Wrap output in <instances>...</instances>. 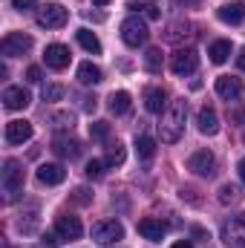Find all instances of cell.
<instances>
[{
    "instance_id": "obj_1",
    "label": "cell",
    "mask_w": 245,
    "mask_h": 248,
    "mask_svg": "<svg viewBox=\"0 0 245 248\" xmlns=\"http://www.w3.org/2000/svg\"><path fill=\"white\" fill-rule=\"evenodd\" d=\"M184 122H187V101L184 98H176L170 101V107L162 113V122H159V136L165 144H173L179 141L184 133Z\"/></svg>"
},
{
    "instance_id": "obj_2",
    "label": "cell",
    "mask_w": 245,
    "mask_h": 248,
    "mask_svg": "<svg viewBox=\"0 0 245 248\" xmlns=\"http://www.w3.org/2000/svg\"><path fill=\"white\" fill-rule=\"evenodd\" d=\"M0 185H3V193H6V202H15L17 199V193L23 190V165L17 159H6Z\"/></svg>"
},
{
    "instance_id": "obj_3",
    "label": "cell",
    "mask_w": 245,
    "mask_h": 248,
    "mask_svg": "<svg viewBox=\"0 0 245 248\" xmlns=\"http://www.w3.org/2000/svg\"><path fill=\"white\" fill-rule=\"evenodd\" d=\"M147 23L138 17V15H130V17H124L122 20V41L127 46H133V49H138L144 41H147Z\"/></svg>"
},
{
    "instance_id": "obj_4",
    "label": "cell",
    "mask_w": 245,
    "mask_h": 248,
    "mask_svg": "<svg viewBox=\"0 0 245 248\" xmlns=\"http://www.w3.org/2000/svg\"><path fill=\"white\" fill-rule=\"evenodd\" d=\"M124 240V225L119 219H101L92 225V243L98 246H113V243H122Z\"/></svg>"
},
{
    "instance_id": "obj_5",
    "label": "cell",
    "mask_w": 245,
    "mask_h": 248,
    "mask_svg": "<svg viewBox=\"0 0 245 248\" xmlns=\"http://www.w3.org/2000/svg\"><path fill=\"white\" fill-rule=\"evenodd\" d=\"M222 243L231 248H245V214H237L222 222Z\"/></svg>"
},
{
    "instance_id": "obj_6",
    "label": "cell",
    "mask_w": 245,
    "mask_h": 248,
    "mask_svg": "<svg viewBox=\"0 0 245 248\" xmlns=\"http://www.w3.org/2000/svg\"><path fill=\"white\" fill-rule=\"evenodd\" d=\"M29 49H32V38L23 35V32H9V35L0 41V52H3L6 58H20V55H26Z\"/></svg>"
},
{
    "instance_id": "obj_7",
    "label": "cell",
    "mask_w": 245,
    "mask_h": 248,
    "mask_svg": "<svg viewBox=\"0 0 245 248\" xmlns=\"http://www.w3.org/2000/svg\"><path fill=\"white\" fill-rule=\"evenodd\" d=\"M66 20H69V15L58 3H49L38 12V26H44V29H61V26H66Z\"/></svg>"
},
{
    "instance_id": "obj_8",
    "label": "cell",
    "mask_w": 245,
    "mask_h": 248,
    "mask_svg": "<svg viewBox=\"0 0 245 248\" xmlns=\"http://www.w3.org/2000/svg\"><path fill=\"white\" fill-rule=\"evenodd\" d=\"M187 168H190L196 176H205V179H211V176L216 173V156H214L211 150H196V153L190 156Z\"/></svg>"
},
{
    "instance_id": "obj_9",
    "label": "cell",
    "mask_w": 245,
    "mask_h": 248,
    "mask_svg": "<svg viewBox=\"0 0 245 248\" xmlns=\"http://www.w3.org/2000/svg\"><path fill=\"white\" fill-rule=\"evenodd\" d=\"M196 66H199V55H196V49H179L173 58H170V69H173V75H193L196 72Z\"/></svg>"
},
{
    "instance_id": "obj_10",
    "label": "cell",
    "mask_w": 245,
    "mask_h": 248,
    "mask_svg": "<svg viewBox=\"0 0 245 248\" xmlns=\"http://www.w3.org/2000/svg\"><path fill=\"white\" fill-rule=\"evenodd\" d=\"M55 234L61 237L63 243L69 240H81V234H84V225H81V219L78 217H72V214H61L58 219H55Z\"/></svg>"
},
{
    "instance_id": "obj_11",
    "label": "cell",
    "mask_w": 245,
    "mask_h": 248,
    "mask_svg": "<svg viewBox=\"0 0 245 248\" xmlns=\"http://www.w3.org/2000/svg\"><path fill=\"white\" fill-rule=\"evenodd\" d=\"M216 95L225 98L228 104H231V101H240V98H243V81L234 78V75H219V78H216Z\"/></svg>"
},
{
    "instance_id": "obj_12",
    "label": "cell",
    "mask_w": 245,
    "mask_h": 248,
    "mask_svg": "<svg viewBox=\"0 0 245 248\" xmlns=\"http://www.w3.org/2000/svg\"><path fill=\"white\" fill-rule=\"evenodd\" d=\"M69 49L63 46V44H49L46 49H44V63L49 66V69H66L69 66Z\"/></svg>"
},
{
    "instance_id": "obj_13",
    "label": "cell",
    "mask_w": 245,
    "mask_h": 248,
    "mask_svg": "<svg viewBox=\"0 0 245 248\" xmlns=\"http://www.w3.org/2000/svg\"><path fill=\"white\" fill-rule=\"evenodd\" d=\"M138 234H141L144 240H150V243H162L165 234H168V225H165L162 219L144 217V219H138Z\"/></svg>"
},
{
    "instance_id": "obj_14",
    "label": "cell",
    "mask_w": 245,
    "mask_h": 248,
    "mask_svg": "<svg viewBox=\"0 0 245 248\" xmlns=\"http://www.w3.org/2000/svg\"><path fill=\"white\" fill-rule=\"evenodd\" d=\"M32 124L23 122V119H15V122L6 124V141L9 144H23V141H29L32 139Z\"/></svg>"
},
{
    "instance_id": "obj_15",
    "label": "cell",
    "mask_w": 245,
    "mask_h": 248,
    "mask_svg": "<svg viewBox=\"0 0 245 248\" xmlns=\"http://www.w3.org/2000/svg\"><path fill=\"white\" fill-rule=\"evenodd\" d=\"M3 104H6V110H26L32 104V98L23 87H6L3 90Z\"/></svg>"
},
{
    "instance_id": "obj_16",
    "label": "cell",
    "mask_w": 245,
    "mask_h": 248,
    "mask_svg": "<svg viewBox=\"0 0 245 248\" xmlns=\"http://www.w3.org/2000/svg\"><path fill=\"white\" fill-rule=\"evenodd\" d=\"M196 127H199L202 136H216L219 133V116H216V110L205 104L199 110V116H196Z\"/></svg>"
},
{
    "instance_id": "obj_17",
    "label": "cell",
    "mask_w": 245,
    "mask_h": 248,
    "mask_svg": "<svg viewBox=\"0 0 245 248\" xmlns=\"http://www.w3.org/2000/svg\"><path fill=\"white\" fill-rule=\"evenodd\" d=\"M52 153L55 156H61V159H78L81 156V144L75 141V139H63V136H58L55 141H52Z\"/></svg>"
},
{
    "instance_id": "obj_18",
    "label": "cell",
    "mask_w": 245,
    "mask_h": 248,
    "mask_svg": "<svg viewBox=\"0 0 245 248\" xmlns=\"http://www.w3.org/2000/svg\"><path fill=\"white\" fill-rule=\"evenodd\" d=\"M63 179H66L63 165H41L38 168V182L41 185H61Z\"/></svg>"
},
{
    "instance_id": "obj_19",
    "label": "cell",
    "mask_w": 245,
    "mask_h": 248,
    "mask_svg": "<svg viewBox=\"0 0 245 248\" xmlns=\"http://www.w3.org/2000/svg\"><path fill=\"white\" fill-rule=\"evenodd\" d=\"M168 95H165V90L162 87H147L144 90V107H147V113H165V101Z\"/></svg>"
},
{
    "instance_id": "obj_20",
    "label": "cell",
    "mask_w": 245,
    "mask_h": 248,
    "mask_svg": "<svg viewBox=\"0 0 245 248\" xmlns=\"http://www.w3.org/2000/svg\"><path fill=\"white\" fill-rule=\"evenodd\" d=\"M216 17H219L222 23L237 26V23H243V20H245V6H243V3H228V6H222V9L216 12Z\"/></svg>"
},
{
    "instance_id": "obj_21",
    "label": "cell",
    "mask_w": 245,
    "mask_h": 248,
    "mask_svg": "<svg viewBox=\"0 0 245 248\" xmlns=\"http://www.w3.org/2000/svg\"><path fill=\"white\" fill-rule=\"evenodd\" d=\"M107 107H110V113H113V116H127V113H130V107H133L130 93H124V90L113 93V95L107 98Z\"/></svg>"
},
{
    "instance_id": "obj_22",
    "label": "cell",
    "mask_w": 245,
    "mask_h": 248,
    "mask_svg": "<svg viewBox=\"0 0 245 248\" xmlns=\"http://www.w3.org/2000/svg\"><path fill=\"white\" fill-rule=\"evenodd\" d=\"M78 81H81L84 87H92V84L101 81V69H98L92 61H84L81 66H78Z\"/></svg>"
},
{
    "instance_id": "obj_23",
    "label": "cell",
    "mask_w": 245,
    "mask_h": 248,
    "mask_svg": "<svg viewBox=\"0 0 245 248\" xmlns=\"http://www.w3.org/2000/svg\"><path fill=\"white\" fill-rule=\"evenodd\" d=\"M231 52H234L231 41H214L211 49H208V55H211V61L214 63H225L228 58H231Z\"/></svg>"
},
{
    "instance_id": "obj_24",
    "label": "cell",
    "mask_w": 245,
    "mask_h": 248,
    "mask_svg": "<svg viewBox=\"0 0 245 248\" xmlns=\"http://www.w3.org/2000/svg\"><path fill=\"white\" fill-rule=\"evenodd\" d=\"M75 38H78V44H81L87 52L101 55V41L95 38V32H90V29H78V32H75Z\"/></svg>"
},
{
    "instance_id": "obj_25",
    "label": "cell",
    "mask_w": 245,
    "mask_h": 248,
    "mask_svg": "<svg viewBox=\"0 0 245 248\" xmlns=\"http://www.w3.org/2000/svg\"><path fill=\"white\" fill-rule=\"evenodd\" d=\"M49 124H52V130H55V133H69V130L75 127V116H72L69 110H61V113H52Z\"/></svg>"
},
{
    "instance_id": "obj_26",
    "label": "cell",
    "mask_w": 245,
    "mask_h": 248,
    "mask_svg": "<svg viewBox=\"0 0 245 248\" xmlns=\"http://www.w3.org/2000/svg\"><path fill=\"white\" fill-rule=\"evenodd\" d=\"M136 153H138V159L150 162L156 156V141L150 136H136Z\"/></svg>"
},
{
    "instance_id": "obj_27",
    "label": "cell",
    "mask_w": 245,
    "mask_h": 248,
    "mask_svg": "<svg viewBox=\"0 0 245 248\" xmlns=\"http://www.w3.org/2000/svg\"><path fill=\"white\" fill-rule=\"evenodd\" d=\"M104 165L116 168V165H124V144L122 141H110L107 150H104Z\"/></svg>"
},
{
    "instance_id": "obj_28",
    "label": "cell",
    "mask_w": 245,
    "mask_h": 248,
    "mask_svg": "<svg viewBox=\"0 0 245 248\" xmlns=\"http://www.w3.org/2000/svg\"><path fill=\"white\" fill-rule=\"evenodd\" d=\"M38 222H41V219H38V211H29V214H23V217L17 219V231H20V234H35V231H38Z\"/></svg>"
},
{
    "instance_id": "obj_29",
    "label": "cell",
    "mask_w": 245,
    "mask_h": 248,
    "mask_svg": "<svg viewBox=\"0 0 245 248\" xmlns=\"http://www.w3.org/2000/svg\"><path fill=\"white\" fill-rule=\"evenodd\" d=\"M240 199H243V193H240V187L237 185L228 182V185L219 187V202H222V205H237Z\"/></svg>"
},
{
    "instance_id": "obj_30",
    "label": "cell",
    "mask_w": 245,
    "mask_h": 248,
    "mask_svg": "<svg viewBox=\"0 0 245 248\" xmlns=\"http://www.w3.org/2000/svg\"><path fill=\"white\" fill-rule=\"evenodd\" d=\"M144 69L147 72H162V49H147L144 52Z\"/></svg>"
},
{
    "instance_id": "obj_31",
    "label": "cell",
    "mask_w": 245,
    "mask_h": 248,
    "mask_svg": "<svg viewBox=\"0 0 245 248\" xmlns=\"http://www.w3.org/2000/svg\"><path fill=\"white\" fill-rule=\"evenodd\" d=\"M110 136V122H92L90 124V139L92 141H107Z\"/></svg>"
},
{
    "instance_id": "obj_32",
    "label": "cell",
    "mask_w": 245,
    "mask_h": 248,
    "mask_svg": "<svg viewBox=\"0 0 245 248\" xmlns=\"http://www.w3.org/2000/svg\"><path fill=\"white\" fill-rule=\"evenodd\" d=\"M41 95H44V101H61L63 98V87L61 84H46Z\"/></svg>"
},
{
    "instance_id": "obj_33",
    "label": "cell",
    "mask_w": 245,
    "mask_h": 248,
    "mask_svg": "<svg viewBox=\"0 0 245 248\" xmlns=\"http://www.w3.org/2000/svg\"><path fill=\"white\" fill-rule=\"evenodd\" d=\"M104 162H98V159H92V162H87V168H84V173H87V179H98L104 170Z\"/></svg>"
},
{
    "instance_id": "obj_34",
    "label": "cell",
    "mask_w": 245,
    "mask_h": 248,
    "mask_svg": "<svg viewBox=\"0 0 245 248\" xmlns=\"http://www.w3.org/2000/svg\"><path fill=\"white\" fill-rule=\"evenodd\" d=\"M130 9H141V12H144L150 20H159V17H162V12H159L153 3H144V6H136V3H130Z\"/></svg>"
},
{
    "instance_id": "obj_35",
    "label": "cell",
    "mask_w": 245,
    "mask_h": 248,
    "mask_svg": "<svg viewBox=\"0 0 245 248\" xmlns=\"http://www.w3.org/2000/svg\"><path fill=\"white\" fill-rule=\"evenodd\" d=\"M72 199H75V202H78V205H87V202H90V199H92V196H90V190H87V187H78V190H75V193H72Z\"/></svg>"
},
{
    "instance_id": "obj_36",
    "label": "cell",
    "mask_w": 245,
    "mask_h": 248,
    "mask_svg": "<svg viewBox=\"0 0 245 248\" xmlns=\"http://www.w3.org/2000/svg\"><path fill=\"white\" fill-rule=\"evenodd\" d=\"M35 3H38V0H12V6H15L17 12H32Z\"/></svg>"
},
{
    "instance_id": "obj_37",
    "label": "cell",
    "mask_w": 245,
    "mask_h": 248,
    "mask_svg": "<svg viewBox=\"0 0 245 248\" xmlns=\"http://www.w3.org/2000/svg\"><path fill=\"white\" fill-rule=\"evenodd\" d=\"M26 81L29 84H41V66H29L26 69Z\"/></svg>"
},
{
    "instance_id": "obj_38",
    "label": "cell",
    "mask_w": 245,
    "mask_h": 248,
    "mask_svg": "<svg viewBox=\"0 0 245 248\" xmlns=\"http://www.w3.org/2000/svg\"><path fill=\"white\" fill-rule=\"evenodd\" d=\"M61 243H63V240H61V237H58V234H55V231L44 237V246H46V248H58V246H61Z\"/></svg>"
},
{
    "instance_id": "obj_39",
    "label": "cell",
    "mask_w": 245,
    "mask_h": 248,
    "mask_svg": "<svg viewBox=\"0 0 245 248\" xmlns=\"http://www.w3.org/2000/svg\"><path fill=\"white\" fill-rule=\"evenodd\" d=\"M237 66H240V69L245 72V46L240 49V55H237Z\"/></svg>"
},
{
    "instance_id": "obj_40",
    "label": "cell",
    "mask_w": 245,
    "mask_h": 248,
    "mask_svg": "<svg viewBox=\"0 0 245 248\" xmlns=\"http://www.w3.org/2000/svg\"><path fill=\"white\" fill-rule=\"evenodd\" d=\"M237 170H240V179H243V185H245V159H240V165H237Z\"/></svg>"
},
{
    "instance_id": "obj_41",
    "label": "cell",
    "mask_w": 245,
    "mask_h": 248,
    "mask_svg": "<svg viewBox=\"0 0 245 248\" xmlns=\"http://www.w3.org/2000/svg\"><path fill=\"white\" fill-rule=\"evenodd\" d=\"M170 248H193V246H190L187 240H179V243H173V246H170Z\"/></svg>"
},
{
    "instance_id": "obj_42",
    "label": "cell",
    "mask_w": 245,
    "mask_h": 248,
    "mask_svg": "<svg viewBox=\"0 0 245 248\" xmlns=\"http://www.w3.org/2000/svg\"><path fill=\"white\" fill-rule=\"evenodd\" d=\"M176 3H179V6H196L199 0H176Z\"/></svg>"
},
{
    "instance_id": "obj_43",
    "label": "cell",
    "mask_w": 245,
    "mask_h": 248,
    "mask_svg": "<svg viewBox=\"0 0 245 248\" xmlns=\"http://www.w3.org/2000/svg\"><path fill=\"white\" fill-rule=\"evenodd\" d=\"M92 3H95V6H107L110 0H92Z\"/></svg>"
},
{
    "instance_id": "obj_44",
    "label": "cell",
    "mask_w": 245,
    "mask_h": 248,
    "mask_svg": "<svg viewBox=\"0 0 245 248\" xmlns=\"http://www.w3.org/2000/svg\"><path fill=\"white\" fill-rule=\"evenodd\" d=\"M6 248H12V246H6Z\"/></svg>"
}]
</instances>
